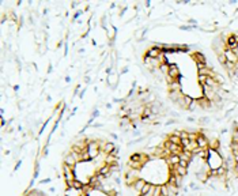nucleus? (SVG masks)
Here are the masks:
<instances>
[{"instance_id":"nucleus-1","label":"nucleus","mask_w":238,"mask_h":196,"mask_svg":"<svg viewBox=\"0 0 238 196\" xmlns=\"http://www.w3.org/2000/svg\"><path fill=\"white\" fill-rule=\"evenodd\" d=\"M196 143H197V147L199 149H210V142L203 134H199L196 139Z\"/></svg>"},{"instance_id":"nucleus-2","label":"nucleus","mask_w":238,"mask_h":196,"mask_svg":"<svg viewBox=\"0 0 238 196\" xmlns=\"http://www.w3.org/2000/svg\"><path fill=\"white\" fill-rule=\"evenodd\" d=\"M154 187L155 185L154 184H151V183H146L144 184V187L141 188V191L139 192V196H151L153 195V191H154Z\"/></svg>"},{"instance_id":"nucleus-3","label":"nucleus","mask_w":238,"mask_h":196,"mask_svg":"<svg viewBox=\"0 0 238 196\" xmlns=\"http://www.w3.org/2000/svg\"><path fill=\"white\" fill-rule=\"evenodd\" d=\"M144 55L148 56V57H151V59H158V57L162 55V49L159 46H153V48H150V49H148Z\"/></svg>"},{"instance_id":"nucleus-4","label":"nucleus","mask_w":238,"mask_h":196,"mask_svg":"<svg viewBox=\"0 0 238 196\" xmlns=\"http://www.w3.org/2000/svg\"><path fill=\"white\" fill-rule=\"evenodd\" d=\"M223 53L226 55V59L229 63H233V64H237L238 63V56L234 53V51H230V49H226V48H225Z\"/></svg>"},{"instance_id":"nucleus-5","label":"nucleus","mask_w":238,"mask_h":196,"mask_svg":"<svg viewBox=\"0 0 238 196\" xmlns=\"http://www.w3.org/2000/svg\"><path fill=\"white\" fill-rule=\"evenodd\" d=\"M115 150H116V144L113 142H105L102 144V153H105L106 155L112 154Z\"/></svg>"},{"instance_id":"nucleus-6","label":"nucleus","mask_w":238,"mask_h":196,"mask_svg":"<svg viewBox=\"0 0 238 196\" xmlns=\"http://www.w3.org/2000/svg\"><path fill=\"white\" fill-rule=\"evenodd\" d=\"M192 59L195 60L196 64H207V59L201 52H195V53L192 55Z\"/></svg>"},{"instance_id":"nucleus-7","label":"nucleus","mask_w":238,"mask_h":196,"mask_svg":"<svg viewBox=\"0 0 238 196\" xmlns=\"http://www.w3.org/2000/svg\"><path fill=\"white\" fill-rule=\"evenodd\" d=\"M196 102L200 105V106L203 108V109H210V108L212 106V102L210 101V99H207L206 97H200L196 99Z\"/></svg>"},{"instance_id":"nucleus-8","label":"nucleus","mask_w":238,"mask_h":196,"mask_svg":"<svg viewBox=\"0 0 238 196\" xmlns=\"http://www.w3.org/2000/svg\"><path fill=\"white\" fill-rule=\"evenodd\" d=\"M168 139L170 140L171 143H174V144H181V136H180V132H173V134H170L168 136Z\"/></svg>"},{"instance_id":"nucleus-9","label":"nucleus","mask_w":238,"mask_h":196,"mask_svg":"<svg viewBox=\"0 0 238 196\" xmlns=\"http://www.w3.org/2000/svg\"><path fill=\"white\" fill-rule=\"evenodd\" d=\"M146 183H147V181H146V180H143V178H138V180L135 181V184H133L131 188H133L135 191H138V193H139L141 191V188L144 187V184H146Z\"/></svg>"},{"instance_id":"nucleus-10","label":"nucleus","mask_w":238,"mask_h":196,"mask_svg":"<svg viewBox=\"0 0 238 196\" xmlns=\"http://www.w3.org/2000/svg\"><path fill=\"white\" fill-rule=\"evenodd\" d=\"M180 161H181V158H180V155H178V154H171L170 157L168 158L169 165H178Z\"/></svg>"},{"instance_id":"nucleus-11","label":"nucleus","mask_w":238,"mask_h":196,"mask_svg":"<svg viewBox=\"0 0 238 196\" xmlns=\"http://www.w3.org/2000/svg\"><path fill=\"white\" fill-rule=\"evenodd\" d=\"M219 147H221V143H219V140L215 139L212 140V142H210V149L211 150H215V151H218L219 150Z\"/></svg>"},{"instance_id":"nucleus-12","label":"nucleus","mask_w":238,"mask_h":196,"mask_svg":"<svg viewBox=\"0 0 238 196\" xmlns=\"http://www.w3.org/2000/svg\"><path fill=\"white\" fill-rule=\"evenodd\" d=\"M218 61L221 63L222 65H225L227 63V59H226V55L223 53V52H221V53H218Z\"/></svg>"},{"instance_id":"nucleus-13","label":"nucleus","mask_w":238,"mask_h":196,"mask_svg":"<svg viewBox=\"0 0 238 196\" xmlns=\"http://www.w3.org/2000/svg\"><path fill=\"white\" fill-rule=\"evenodd\" d=\"M161 192H162V196H170V192H169V188L168 185H161Z\"/></svg>"},{"instance_id":"nucleus-14","label":"nucleus","mask_w":238,"mask_h":196,"mask_svg":"<svg viewBox=\"0 0 238 196\" xmlns=\"http://www.w3.org/2000/svg\"><path fill=\"white\" fill-rule=\"evenodd\" d=\"M151 196H162V192H161V185H155V187H154L153 195H151Z\"/></svg>"},{"instance_id":"nucleus-15","label":"nucleus","mask_w":238,"mask_h":196,"mask_svg":"<svg viewBox=\"0 0 238 196\" xmlns=\"http://www.w3.org/2000/svg\"><path fill=\"white\" fill-rule=\"evenodd\" d=\"M180 166H182V168H186V169H188V166H189V162L188 161H184V159H181L180 161V163H178Z\"/></svg>"},{"instance_id":"nucleus-16","label":"nucleus","mask_w":238,"mask_h":196,"mask_svg":"<svg viewBox=\"0 0 238 196\" xmlns=\"http://www.w3.org/2000/svg\"><path fill=\"white\" fill-rule=\"evenodd\" d=\"M233 159H234V163H238V153H233Z\"/></svg>"},{"instance_id":"nucleus-17","label":"nucleus","mask_w":238,"mask_h":196,"mask_svg":"<svg viewBox=\"0 0 238 196\" xmlns=\"http://www.w3.org/2000/svg\"><path fill=\"white\" fill-rule=\"evenodd\" d=\"M50 180L49 178H45V180H41V184H46V183H49Z\"/></svg>"}]
</instances>
